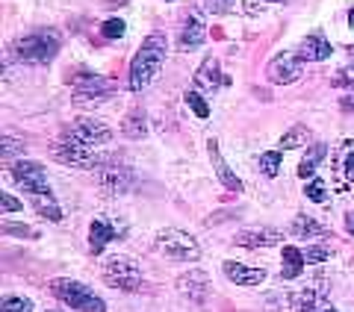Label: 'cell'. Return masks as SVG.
<instances>
[{"label": "cell", "mask_w": 354, "mask_h": 312, "mask_svg": "<svg viewBox=\"0 0 354 312\" xmlns=\"http://www.w3.org/2000/svg\"><path fill=\"white\" fill-rule=\"evenodd\" d=\"M165 57H169V41H165L162 32H151L130 62V88L133 92H142V88L151 86V80L160 74Z\"/></svg>", "instance_id": "cell-1"}, {"label": "cell", "mask_w": 354, "mask_h": 312, "mask_svg": "<svg viewBox=\"0 0 354 312\" xmlns=\"http://www.w3.org/2000/svg\"><path fill=\"white\" fill-rule=\"evenodd\" d=\"M118 86L106 77L97 74H77L74 77V104H101V100L113 97Z\"/></svg>", "instance_id": "cell-8"}, {"label": "cell", "mask_w": 354, "mask_h": 312, "mask_svg": "<svg viewBox=\"0 0 354 312\" xmlns=\"http://www.w3.org/2000/svg\"><path fill=\"white\" fill-rule=\"evenodd\" d=\"M0 153H3V159H12V156L24 153V139H18L12 130H6L3 139H0Z\"/></svg>", "instance_id": "cell-30"}, {"label": "cell", "mask_w": 354, "mask_h": 312, "mask_svg": "<svg viewBox=\"0 0 354 312\" xmlns=\"http://www.w3.org/2000/svg\"><path fill=\"white\" fill-rule=\"evenodd\" d=\"M0 206H3L6 213H18V209H24V204H21L18 197H12L9 192H0Z\"/></svg>", "instance_id": "cell-35"}, {"label": "cell", "mask_w": 354, "mask_h": 312, "mask_svg": "<svg viewBox=\"0 0 354 312\" xmlns=\"http://www.w3.org/2000/svg\"><path fill=\"white\" fill-rule=\"evenodd\" d=\"M53 156H57V162L62 165H74V168H97V165L104 162V153L97 156L92 153V148H86L83 142H77L71 133H62L53 144Z\"/></svg>", "instance_id": "cell-5"}, {"label": "cell", "mask_w": 354, "mask_h": 312, "mask_svg": "<svg viewBox=\"0 0 354 312\" xmlns=\"http://www.w3.org/2000/svg\"><path fill=\"white\" fill-rule=\"evenodd\" d=\"M292 309L295 312H319L325 306V289L322 286H307V289H298L292 295Z\"/></svg>", "instance_id": "cell-19"}, {"label": "cell", "mask_w": 354, "mask_h": 312, "mask_svg": "<svg viewBox=\"0 0 354 312\" xmlns=\"http://www.w3.org/2000/svg\"><path fill=\"white\" fill-rule=\"evenodd\" d=\"M307 139H310V130L301 127V124H295L290 133H283V136H281L278 148L281 150H295V148H301V144H307Z\"/></svg>", "instance_id": "cell-28"}, {"label": "cell", "mask_w": 354, "mask_h": 312, "mask_svg": "<svg viewBox=\"0 0 354 312\" xmlns=\"http://www.w3.org/2000/svg\"><path fill=\"white\" fill-rule=\"evenodd\" d=\"M281 165H283V153L281 150H266V153H260V159H257L260 174L269 177V180H274V177L281 174Z\"/></svg>", "instance_id": "cell-27"}, {"label": "cell", "mask_w": 354, "mask_h": 312, "mask_svg": "<svg viewBox=\"0 0 354 312\" xmlns=\"http://www.w3.org/2000/svg\"><path fill=\"white\" fill-rule=\"evenodd\" d=\"M348 27L354 30V9H351V12H348Z\"/></svg>", "instance_id": "cell-39"}, {"label": "cell", "mask_w": 354, "mask_h": 312, "mask_svg": "<svg viewBox=\"0 0 354 312\" xmlns=\"http://www.w3.org/2000/svg\"><path fill=\"white\" fill-rule=\"evenodd\" d=\"M207 41V27L201 15H189L180 27V36H177V48L180 50H198Z\"/></svg>", "instance_id": "cell-16"}, {"label": "cell", "mask_w": 354, "mask_h": 312, "mask_svg": "<svg viewBox=\"0 0 354 312\" xmlns=\"http://www.w3.org/2000/svg\"><path fill=\"white\" fill-rule=\"evenodd\" d=\"M186 104H189V109L198 118H209V104L204 100V95L198 92V88H186Z\"/></svg>", "instance_id": "cell-31"}, {"label": "cell", "mask_w": 354, "mask_h": 312, "mask_svg": "<svg viewBox=\"0 0 354 312\" xmlns=\"http://www.w3.org/2000/svg\"><path fill=\"white\" fill-rule=\"evenodd\" d=\"M304 195H307L310 204H328V197H330L328 183H325V180H319V177H313V180H307Z\"/></svg>", "instance_id": "cell-29"}, {"label": "cell", "mask_w": 354, "mask_h": 312, "mask_svg": "<svg viewBox=\"0 0 354 312\" xmlns=\"http://www.w3.org/2000/svg\"><path fill=\"white\" fill-rule=\"evenodd\" d=\"M346 227H348V233L354 236V213H348V215H346Z\"/></svg>", "instance_id": "cell-37"}, {"label": "cell", "mask_w": 354, "mask_h": 312, "mask_svg": "<svg viewBox=\"0 0 354 312\" xmlns=\"http://www.w3.org/2000/svg\"><path fill=\"white\" fill-rule=\"evenodd\" d=\"M304 74V59L298 53H281L269 62V80L274 86H290Z\"/></svg>", "instance_id": "cell-12"}, {"label": "cell", "mask_w": 354, "mask_h": 312, "mask_svg": "<svg viewBox=\"0 0 354 312\" xmlns=\"http://www.w3.org/2000/svg\"><path fill=\"white\" fill-rule=\"evenodd\" d=\"M177 292H180L183 298L195 300V304H204L207 295H209V277H207V271L192 269V271L180 274V277H177Z\"/></svg>", "instance_id": "cell-13"}, {"label": "cell", "mask_w": 354, "mask_h": 312, "mask_svg": "<svg viewBox=\"0 0 354 312\" xmlns=\"http://www.w3.org/2000/svg\"><path fill=\"white\" fill-rule=\"evenodd\" d=\"M50 312H53V309H50Z\"/></svg>", "instance_id": "cell-42"}, {"label": "cell", "mask_w": 354, "mask_h": 312, "mask_svg": "<svg viewBox=\"0 0 354 312\" xmlns=\"http://www.w3.org/2000/svg\"><path fill=\"white\" fill-rule=\"evenodd\" d=\"M207 150H209V162H213V168H216V174H218V180H221V186L227 188V192H242V180L227 168V162L221 159V150H218V139H209L207 142Z\"/></svg>", "instance_id": "cell-18"}, {"label": "cell", "mask_w": 354, "mask_h": 312, "mask_svg": "<svg viewBox=\"0 0 354 312\" xmlns=\"http://www.w3.org/2000/svg\"><path fill=\"white\" fill-rule=\"evenodd\" d=\"M339 106L346 109V113H354V95H346V97H342V100H339Z\"/></svg>", "instance_id": "cell-36"}, {"label": "cell", "mask_w": 354, "mask_h": 312, "mask_svg": "<svg viewBox=\"0 0 354 312\" xmlns=\"http://www.w3.org/2000/svg\"><path fill=\"white\" fill-rule=\"evenodd\" d=\"M30 204H32V209H36L41 218H48V221H62V209H59L57 200H53L50 192H48V195H30Z\"/></svg>", "instance_id": "cell-26"}, {"label": "cell", "mask_w": 354, "mask_h": 312, "mask_svg": "<svg viewBox=\"0 0 354 312\" xmlns=\"http://www.w3.org/2000/svg\"><path fill=\"white\" fill-rule=\"evenodd\" d=\"M124 233L127 230L121 224H109V221H104V218H95L92 224H88V248H92V253H101L109 242L121 239Z\"/></svg>", "instance_id": "cell-15"}, {"label": "cell", "mask_w": 354, "mask_h": 312, "mask_svg": "<svg viewBox=\"0 0 354 312\" xmlns=\"http://www.w3.org/2000/svg\"><path fill=\"white\" fill-rule=\"evenodd\" d=\"M9 174H12V180L24 188L27 195H48L50 186H48V174L39 162H30V159H18L9 165Z\"/></svg>", "instance_id": "cell-9"}, {"label": "cell", "mask_w": 354, "mask_h": 312, "mask_svg": "<svg viewBox=\"0 0 354 312\" xmlns=\"http://www.w3.org/2000/svg\"><path fill=\"white\" fill-rule=\"evenodd\" d=\"M325 156H328V144H325V142H316L313 148L307 150V156L301 159V165H298V177H301V180H313L316 168L325 162Z\"/></svg>", "instance_id": "cell-23"}, {"label": "cell", "mask_w": 354, "mask_h": 312, "mask_svg": "<svg viewBox=\"0 0 354 312\" xmlns=\"http://www.w3.org/2000/svg\"><path fill=\"white\" fill-rule=\"evenodd\" d=\"M230 80L225 74H221V68H218V59H204L201 62V68L195 71V86H201L204 92H213V88H218V86H227Z\"/></svg>", "instance_id": "cell-20"}, {"label": "cell", "mask_w": 354, "mask_h": 312, "mask_svg": "<svg viewBox=\"0 0 354 312\" xmlns=\"http://www.w3.org/2000/svg\"><path fill=\"white\" fill-rule=\"evenodd\" d=\"M234 242L239 244V248L260 251V248H274V244H281V242H283V233H281V230H272V227H260V230L236 233Z\"/></svg>", "instance_id": "cell-14"}, {"label": "cell", "mask_w": 354, "mask_h": 312, "mask_svg": "<svg viewBox=\"0 0 354 312\" xmlns=\"http://www.w3.org/2000/svg\"><path fill=\"white\" fill-rule=\"evenodd\" d=\"M221 3H227V0H221Z\"/></svg>", "instance_id": "cell-41"}, {"label": "cell", "mask_w": 354, "mask_h": 312, "mask_svg": "<svg viewBox=\"0 0 354 312\" xmlns=\"http://www.w3.org/2000/svg\"><path fill=\"white\" fill-rule=\"evenodd\" d=\"M50 292L57 295L65 306H71L77 312H106V304L101 298H97L92 289L83 286V283H77V280H53L50 283Z\"/></svg>", "instance_id": "cell-4"}, {"label": "cell", "mask_w": 354, "mask_h": 312, "mask_svg": "<svg viewBox=\"0 0 354 312\" xmlns=\"http://www.w3.org/2000/svg\"><path fill=\"white\" fill-rule=\"evenodd\" d=\"M115 156L118 153H104V162L95 168L97 186H101L106 195H124L127 188L133 186V171L124 168V165H118Z\"/></svg>", "instance_id": "cell-7"}, {"label": "cell", "mask_w": 354, "mask_h": 312, "mask_svg": "<svg viewBox=\"0 0 354 312\" xmlns=\"http://www.w3.org/2000/svg\"><path fill=\"white\" fill-rule=\"evenodd\" d=\"M124 30H127V24H124L121 18H109V21H104V24H101V36L113 41V39L124 36Z\"/></svg>", "instance_id": "cell-32"}, {"label": "cell", "mask_w": 354, "mask_h": 312, "mask_svg": "<svg viewBox=\"0 0 354 312\" xmlns=\"http://www.w3.org/2000/svg\"><path fill=\"white\" fill-rule=\"evenodd\" d=\"M104 283L109 289H118V292H136L142 286V269L127 256H113V260L104 262Z\"/></svg>", "instance_id": "cell-6"}, {"label": "cell", "mask_w": 354, "mask_h": 312, "mask_svg": "<svg viewBox=\"0 0 354 312\" xmlns=\"http://www.w3.org/2000/svg\"><path fill=\"white\" fill-rule=\"evenodd\" d=\"M59 50V32L57 30H36L30 36L18 39L12 44V57L18 62H30V65H41L50 62Z\"/></svg>", "instance_id": "cell-2"}, {"label": "cell", "mask_w": 354, "mask_h": 312, "mask_svg": "<svg viewBox=\"0 0 354 312\" xmlns=\"http://www.w3.org/2000/svg\"><path fill=\"white\" fill-rule=\"evenodd\" d=\"M304 253V262H325V260H330V248H325V244H310L307 251H301Z\"/></svg>", "instance_id": "cell-34"}, {"label": "cell", "mask_w": 354, "mask_h": 312, "mask_svg": "<svg viewBox=\"0 0 354 312\" xmlns=\"http://www.w3.org/2000/svg\"><path fill=\"white\" fill-rule=\"evenodd\" d=\"M304 253L298 251V248H290V244H286V248L281 251V277L283 280H295L298 274L304 271Z\"/></svg>", "instance_id": "cell-24"}, {"label": "cell", "mask_w": 354, "mask_h": 312, "mask_svg": "<svg viewBox=\"0 0 354 312\" xmlns=\"http://www.w3.org/2000/svg\"><path fill=\"white\" fill-rule=\"evenodd\" d=\"M319 312H337L334 306H322V309H319Z\"/></svg>", "instance_id": "cell-40"}, {"label": "cell", "mask_w": 354, "mask_h": 312, "mask_svg": "<svg viewBox=\"0 0 354 312\" xmlns=\"http://www.w3.org/2000/svg\"><path fill=\"white\" fill-rule=\"evenodd\" d=\"M330 171L339 188L354 186V139H342L330 153Z\"/></svg>", "instance_id": "cell-11"}, {"label": "cell", "mask_w": 354, "mask_h": 312, "mask_svg": "<svg viewBox=\"0 0 354 312\" xmlns=\"http://www.w3.org/2000/svg\"><path fill=\"white\" fill-rule=\"evenodd\" d=\"M0 312H32V304H30V298L9 295V298L3 300V306H0Z\"/></svg>", "instance_id": "cell-33"}, {"label": "cell", "mask_w": 354, "mask_h": 312, "mask_svg": "<svg viewBox=\"0 0 354 312\" xmlns=\"http://www.w3.org/2000/svg\"><path fill=\"white\" fill-rule=\"evenodd\" d=\"M121 133H124L127 139H142L148 133V118L142 109H130V113L124 115V121H121Z\"/></svg>", "instance_id": "cell-25"}, {"label": "cell", "mask_w": 354, "mask_h": 312, "mask_svg": "<svg viewBox=\"0 0 354 312\" xmlns=\"http://www.w3.org/2000/svg\"><path fill=\"white\" fill-rule=\"evenodd\" d=\"M221 271H225L227 280L236 283V286H260L266 280V271L263 269H251V265H242L236 260L221 262Z\"/></svg>", "instance_id": "cell-17"}, {"label": "cell", "mask_w": 354, "mask_h": 312, "mask_svg": "<svg viewBox=\"0 0 354 312\" xmlns=\"http://www.w3.org/2000/svg\"><path fill=\"white\" fill-rule=\"evenodd\" d=\"M65 133H71V136L77 142H83L86 148H97V144H106L113 139V127H109L104 118H95V115H80Z\"/></svg>", "instance_id": "cell-10"}, {"label": "cell", "mask_w": 354, "mask_h": 312, "mask_svg": "<svg viewBox=\"0 0 354 312\" xmlns=\"http://www.w3.org/2000/svg\"><path fill=\"white\" fill-rule=\"evenodd\" d=\"M153 248H157L162 256L177 262H195L201 260V244H198L195 236H189L186 230H177V227H165L153 236Z\"/></svg>", "instance_id": "cell-3"}, {"label": "cell", "mask_w": 354, "mask_h": 312, "mask_svg": "<svg viewBox=\"0 0 354 312\" xmlns=\"http://www.w3.org/2000/svg\"><path fill=\"white\" fill-rule=\"evenodd\" d=\"M298 57H301L304 62H322L330 57V41L322 39V36H307L301 44H298Z\"/></svg>", "instance_id": "cell-21"}, {"label": "cell", "mask_w": 354, "mask_h": 312, "mask_svg": "<svg viewBox=\"0 0 354 312\" xmlns=\"http://www.w3.org/2000/svg\"><path fill=\"white\" fill-rule=\"evenodd\" d=\"M290 236L292 239H316V236H328V227H322L316 218H310L307 213H298L290 224Z\"/></svg>", "instance_id": "cell-22"}, {"label": "cell", "mask_w": 354, "mask_h": 312, "mask_svg": "<svg viewBox=\"0 0 354 312\" xmlns=\"http://www.w3.org/2000/svg\"><path fill=\"white\" fill-rule=\"evenodd\" d=\"M263 3H286V0H257L254 6H263Z\"/></svg>", "instance_id": "cell-38"}]
</instances>
